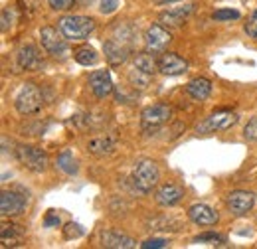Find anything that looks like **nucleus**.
Here are the masks:
<instances>
[{"label": "nucleus", "instance_id": "nucleus-1", "mask_svg": "<svg viewBox=\"0 0 257 249\" xmlns=\"http://www.w3.org/2000/svg\"><path fill=\"white\" fill-rule=\"evenodd\" d=\"M159 180H161V172H159L157 162H153L149 158H141L135 162L133 172H131V182L141 194H149L159 184Z\"/></svg>", "mask_w": 257, "mask_h": 249}, {"label": "nucleus", "instance_id": "nucleus-2", "mask_svg": "<svg viewBox=\"0 0 257 249\" xmlns=\"http://www.w3.org/2000/svg\"><path fill=\"white\" fill-rule=\"evenodd\" d=\"M58 28L67 40H85V38H89L91 32L95 30V20L89 18V16L71 14V16H64L58 22Z\"/></svg>", "mask_w": 257, "mask_h": 249}, {"label": "nucleus", "instance_id": "nucleus-3", "mask_svg": "<svg viewBox=\"0 0 257 249\" xmlns=\"http://www.w3.org/2000/svg\"><path fill=\"white\" fill-rule=\"evenodd\" d=\"M42 105H44V93L36 83H24L14 99V107L20 115L38 113L42 109Z\"/></svg>", "mask_w": 257, "mask_h": 249}, {"label": "nucleus", "instance_id": "nucleus-4", "mask_svg": "<svg viewBox=\"0 0 257 249\" xmlns=\"http://www.w3.org/2000/svg\"><path fill=\"white\" fill-rule=\"evenodd\" d=\"M172 117V109L164 103H155L147 109H143L141 113V127L147 135L151 133H157L162 125H166Z\"/></svg>", "mask_w": 257, "mask_h": 249}, {"label": "nucleus", "instance_id": "nucleus-5", "mask_svg": "<svg viewBox=\"0 0 257 249\" xmlns=\"http://www.w3.org/2000/svg\"><path fill=\"white\" fill-rule=\"evenodd\" d=\"M16 158L20 160V164H24L32 172H44L48 168V155H46V151H42L38 147H32V145H20L16 149Z\"/></svg>", "mask_w": 257, "mask_h": 249}, {"label": "nucleus", "instance_id": "nucleus-6", "mask_svg": "<svg viewBox=\"0 0 257 249\" xmlns=\"http://www.w3.org/2000/svg\"><path fill=\"white\" fill-rule=\"evenodd\" d=\"M40 44L54 58H64L67 54V38L52 26H46L40 30Z\"/></svg>", "mask_w": 257, "mask_h": 249}, {"label": "nucleus", "instance_id": "nucleus-7", "mask_svg": "<svg viewBox=\"0 0 257 249\" xmlns=\"http://www.w3.org/2000/svg\"><path fill=\"white\" fill-rule=\"evenodd\" d=\"M235 123H237V115L235 113H231V111H216L210 117H206V121H202L196 127V133L206 135V133H216V131H227Z\"/></svg>", "mask_w": 257, "mask_h": 249}, {"label": "nucleus", "instance_id": "nucleus-8", "mask_svg": "<svg viewBox=\"0 0 257 249\" xmlns=\"http://www.w3.org/2000/svg\"><path fill=\"white\" fill-rule=\"evenodd\" d=\"M170 40H172V36H170V32L166 30L164 26L161 24H153L147 34H145V46H147V52H151V54H161L166 50V46L170 44Z\"/></svg>", "mask_w": 257, "mask_h": 249}, {"label": "nucleus", "instance_id": "nucleus-9", "mask_svg": "<svg viewBox=\"0 0 257 249\" xmlns=\"http://www.w3.org/2000/svg\"><path fill=\"white\" fill-rule=\"evenodd\" d=\"M26 210V198L14 190H4L0 196V212L4 218H12V216H20Z\"/></svg>", "mask_w": 257, "mask_h": 249}, {"label": "nucleus", "instance_id": "nucleus-10", "mask_svg": "<svg viewBox=\"0 0 257 249\" xmlns=\"http://www.w3.org/2000/svg\"><path fill=\"white\" fill-rule=\"evenodd\" d=\"M225 204H227V208H229V212L233 216H243L253 208L255 196L251 192H247V190H235V192H231L227 196Z\"/></svg>", "mask_w": 257, "mask_h": 249}, {"label": "nucleus", "instance_id": "nucleus-11", "mask_svg": "<svg viewBox=\"0 0 257 249\" xmlns=\"http://www.w3.org/2000/svg\"><path fill=\"white\" fill-rule=\"evenodd\" d=\"M16 62H18L20 69H26V71H38L44 65V60H42V56L34 44H24L18 48Z\"/></svg>", "mask_w": 257, "mask_h": 249}, {"label": "nucleus", "instance_id": "nucleus-12", "mask_svg": "<svg viewBox=\"0 0 257 249\" xmlns=\"http://www.w3.org/2000/svg\"><path fill=\"white\" fill-rule=\"evenodd\" d=\"M103 50H105V58H107L109 65H121V63H125L128 54H131V48H128L127 42L117 40V38L107 40L103 44Z\"/></svg>", "mask_w": 257, "mask_h": 249}, {"label": "nucleus", "instance_id": "nucleus-13", "mask_svg": "<svg viewBox=\"0 0 257 249\" xmlns=\"http://www.w3.org/2000/svg\"><path fill=\"white\" fill-rule=\"evenodd\" d=\"M89 87L97 99H105L113 93V81L107 69H95L89 75Z\"/></svg>", "mask_w": 257, "mask_h": 249}, {"label": "nucleus", "instance_id": "nucleus-14", "mask_svg": "<svg viewBox=\"0 0 257 249\" xmlns=\"http://www.w3.org/2000/svg\"><path fill=\"white\" fill-rule=\"evenodd\" d=\"M159 71L162 75H180L184 71H188V62L182 60L178 54H162L159 60Z\"/></svg>", "mask_w": 257, "mask_h": 249}, {"label": "nucleus", "instance_id": "nucleus-15", "mask_svg": "<svg viewBox=\"0 0 257 249\" xmlns=\"http://www.w3.org/2000/svg\"><path fill=\"white\" fill-rule=\"evenodd\" d=\"M188 218L192 219L196 225H216L220 216L208 204H194L188 208Z\"/></svg>", "mask_w": 257, "mask_h": 249}, {"label": "nucleus", "instance_id": "nucleus-16", "mask_svg": "<svg viewBox=\"0 0 257 249\" xmlns=\"http://www.w3.org/2000/svg\"><path fill=\"white\" fill-rule=\"evenodd\" d=\"M115 145H117V137L111 133H105V135H97L87 143V151L93 156L101 158V156L111 155L115 151Z\"/></svg>", "mask_w": 257, "mask_h": 249}, {"label": "nucleus", "instance_id": "nucleus-17", "mask_svg": "<svg viewBox=\"0 0 257 249\" xmlns=\"http://www.w3.org/2000/svg\"><path fill=\"white\" fill-rule=\"evenodd\" d=\"M101 245L111 249H133L137 245V241L121 231L107 229V231H101Z\"/></svg>", "mask_w": 257, "mask_h": 249}, {"label": "nucleus", "instance_id": "nucleus-18", "mask_svg": "<svg viewBox=\"0 0 257 249\" xmlns=\"http://www.w3.org/2000/svg\"><path fill=\"white\" fill-rule=\"evenodd\" d=\"M182 196H184V190L180 186H176V184H164V186H161L157 190L155 200H157V204H161L164 208H172V206H176L182 200Z\"/></svg>", "mask_w": 257, "mask_h": 249}, {"label": "nucleus", "instance_id": "nucleus-19", "mask_svg": "<svg viewBox=\"0 0 257 249\" xmlns=\"http://www.w3.org/2000/svg\"><path fill=\"white\" fill-rule=\"evenodd\" d=\"M192 10H194V4H186V6H180V8H172L168 12H162L159 20H161V24H164V26L176 28V26H182L186 22V18L190 16Z\"/></svg>", "mask_w": 257, "mask_h": 249}, {"label": "nucleus", "instance_id": "nucleus-20", "mask_svg": "<svg viewBox=\"0 0 257 249\" xmlns=\"http://www.w3.org/2000/svg\"><path fill=\"white\" fill-rule=\"evenodd\" d=\"M186 93L190 95L194 101H206L212 93V83L206 77H194L186 85Z\"/></svg>", "mask_w": 257, "mask_h": 249}, {"label": "nucleus", "instance_id": "nucleus-21", "mask_svg": "<svg viewBox=\"0 0 257 249\" xmlns=\"http://www.w3.org/2000/svg\"><path fill=\"white\" fill-rule=\"evenodd\" d=\"M133 67H137V69H141V71H145V73L155 75V73L159 71V60H155V54L145 52V54H139V56L135 58Z\"/></svg>", "mask_w": 257, "mask_h": 249}, {"label": "nucleus", "instance_id": "nucleus-22", "mask_svg": "<svg viewBox=\"0 0 257 249\" xmlns=\"http://www.w3.org/2000/svg\"><path fill=\"white\" fill-rule=\"evenodd\" d=\"M0 237H2V243L4 245H18L24 237V231L20 229V225H14V223H4L2 225V231H0Z\"/></svg>", "mask_w": 257, "mask_h": 249}, {"label": "nucleus", "instance_id": "nucleus-23", "mask_svg": "<svg viewBox=\"0 0 257 249\" xmlns=\"http://www.w3.org/2000/svg\"><path fill=\"white\" fill-rule=\"evenodd\" d=\"M128 81H131V85L135 89H147L151 85V81H153V75L151 73H145V71H141L137 67H133L128 71Z\"/></svg>", "mask_w": 257, "mask_h": 249}, {"label": "nucleus", "instance_id": "nucleus-24", "mask_svg": "<svg viewBox=\"0 0 257 249\" xmlns=\"http://www.w3.org/2000/svg\"><path fill=\"white\" fill-rule=\"evenodd\" d=\"M56 164H58V168H60V170H64L65 174H69V176L77 174V170H79V166H77V160L73 158V155H71L69 151H64L62 155L58 156Z\"/></svg>", "mask_w": 257, "mask_h": 249}, {"label": "nucleus", "instance_id": "nucleus-25", "mask_svg": "<svg viewBox=\"0 0 257 249\" xmlns=\"http://www.w3.org/2000/svg\"><path fill=\"white\" fill-rule=\"evenodd\" d=\"M73 58L81 65H93V63H97V52L89 46H83V48H77L73 52Z\"/></svg>", "mask_w": 257, "mask_h": 249}, {"label": "nucleus", "instance_id": "nucleus-26", "mask_svg": "<svg viewBox=\"0 0 257 249\" xmlns=\"http://www.w3.org/2000/svg\"><path fill=\"white\" fill-rule=\"evenodd\" d=\"M196 243H210V245H224L225 237L222 233H216V231H206V233H200L194 237Z\"/></svg>", "mask_w": 257, "mask_h": 249}, {"label": "nucleus", "instance_id": "nucleus-27", "mask_svg": "<svg viewBox=\"0 0 257 249\" xmlns=\"http://www.w3.org/2000/svg\"><path fill=\"white\" fill-rule=\"evenodd\" d=\"M212 18L216 22H227V20H237L239 18V12L237 10H231V8H222V10H216L212 14Z\"/></svg>", "mask_w": 257, "mask_h": 249}, {"label": "nucleus", "instance_id": "nucleus-28", "mask_svg": "<svg viewBox=\"0 0 257 249\" xmlns=\"http://www.w3.org/2000/svg\"><path fill=\"white\" fill-rule=\"evenodd\" d=\"M243 137L245 141H251V143H257V117L249 119L245 129H243Z\"/></svg>", "mask_w": 257, "mask_h": 249}, {"label": "nucleus", "instance_id": "nucleus-29", "mask_svg": "<svg viewBox=\"0 0 257 249\" xmlns=\"http://www.w3.org/2000/svg\"><path fill=\"white\" fill-rule=\"evenodd\" d=\"M245 34H247L249 38L257 40V8L251 12V16H249L247 22H245Z\"/></svg>", "mask_w": 257, "mask_h": 249}, {"label": "nucleus", "instance_id": "nucleus-30", "mask_svg": "<svg viewBox=\"0 0 257 249\" xmlns=\"http://www.w3.org/2000/svg\"><path fill=\"white\" fill-rule=\"evenodd\" d=\"M64 235L67 239H71V237H81V235H83V227H81L79 223H67L64 229Z\"/></svg>", "mask_w": 257, "mask_h": 249}, {"label": "nucleus", "instance_id": "nucleus-31", "mask_svg": "<svg viewBox=\"0 0 257 249\" xmlns=\"http://www.w3.org/2000/svg\"><path fill=\"white\" fill-rule=\"evenodd\" d=\"M117 6H119V0H101L99 10H101V14H113L117 10Z\"/></svg>", "mask_w": 257, "mask_h": 249}, {"label": "nucleus", "instance_id": "nucleus-32", "mask_svg": "<svg viewBox=\"0 0 257 249\" xmlns=\"http://www.w3.org/2000/svg\"><path fill=\"white\" fill-rule=\"evenodd\" d=\"M48 2H50V6H52L54 10L65 12V10H71V6H73L75 0H48Z\"/></svg>", "mask_w": 257, "mask_h": 249}, {"label": "nucleus", "instance_id": "nucleus-33", "mask_svg": "<svg viewBox=\"0 0 257 249\" xmlns=\"http://www.w3.org/2000/svg\"><path fill=\"white\" fill-rule=\"evenodd\" d=\"M168 245V241L166 239H162V237H153V239H147L145 243H143V249H159V247H166Z\"/></svg>", "mask_w": 257, "mask_h": 249}, {"label": "nucleus", "instance_id": "nucleus-34", "mask_svg": "<svg viewBox=\"0 0 257 249\" xmlns=\"http://www.w3.org/2000/svg\"><path fill=\"white\" fill-rule=\"evenodd\" d=\"M10 20H12V12H10L8 8H6V10H2V32L8 30V24H12Z\"/></svg>", "mask_w": 257, "mask_h": 249}, {"label": "nucleus", "instance_id": "nucleus-35", "mask_svg": "<svg viewBox=\"0 0 257 249\" xmlns=\"http://www.w3.org/2000/svg\"><path fill=\"white\" fill-rule=\"evenodd\" d=\"M52 225H56V227L60 225V216H56V214L50 212V214L46 216V227H52Z\"/></svg>", "mask_w": 257, "mask_h": 249}, {"label": "nucleus", "instance_id": "nucleus-36", "mask_svg": "<svg viewBox=\"0 0 257 249\" xmlns=\"http://www.w3.org/2000/svg\"><path fill=\"white\" fill-rule=\"evenodd\" d=\"M75 2H77V4H81V6H87L91 0H75Z\"/></svg>", "mask_w": 257, "mask_h": 249}, {"label": "nucleus", "instance_id": "nucleus-37", "mask_svg": "<svg viewBox=\"0 0 257 249\" xmlns=\"http://www.w3.org/2000/svg\"><path fill=\"white\" fill-rule=\"evenodd\" d=\"M159 4H166V2H178V0H157Z\"/></svg>", "mask_w": 257, "mask_h": 249}]
</instances>
